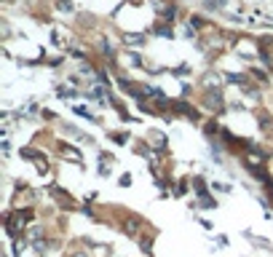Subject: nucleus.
Here are the masks:
<instances>
[{
  "mask_svg": "<svg viewBox=\"0 0 273 257\" xmlns=\"http://www.w3.org/2000/svg\"><path fill=\"white\" fill-rule=\"evenodd\" d=\"M30 217H32L30 209H25V212H14V215H6V228H8L11 236H19L22 228L30 223Z\"/></svg>",
  "mask_w": 273,
  "mask_h": 257,
  "instance_id": "nucleus-1",
  "label": "nucleus"
},
{
  "mask_svg": "<svg viewBox=\"0 0 273 257\" xmlns=\"http://www.w3.org/2000/svg\"><path fill=\"white\" fill-rule=\"evenodd\" d=\"M126 43L129 46H142V43H145V38H142V35H126Z\"/></svg>",
  "mask_w": 273,
  "mask_h": 257,
  "instance_id": "nucleus-6",
  "label": "nucleus"
},
{
  "mask_svg": "<svg viewBox=\"0 0 273 257\" xmlns=\"http://www.w3.org/2000/svg\"><path fill=\"white\" fill-rule=\"evenodd\" d=\"M32 247H35V252H38V254H43L46 249H49V241H46V239H35Z\"/></svg>",
  "mask_w": 273,
  "mask_h": 257,
  "instance_id": "nucleus-5",
  "label": "nucleus"
},
{
  "mask_svg": "<svg viewBox=\"0 0 273 257\" xmlns=\"http://www.w3.org/2000/svg\"><path fill=\"white\" fill-rule=\"evenodd\" d=\"M56 8L59 11H73V3H70V0H56Z\"/></svg>",
  "mask_w": 273,
  "mask_h": 257,
  "instance_id": "nucleus-7",
  "label": "nucleus"
},
{
  "mask_svg": "<svg viewBox=\"0 0 273 257\" xmlns=\"http://www.w3.org/2000/svg\"><path fill=\"white\" fill-rule=\"evenodd\" d=\"M204 104H206V110H215V113H220V110H222V91H220V89H212V91H206Z\"/></svg>",
  "mask_w": 273,
  "mask_h": 257,
  "instance_id": "nucleus-2",
  "label": "nucleus"
},
{
  "mask_svg": "<svg viewBox=\"0 0 273 257\" xmlns=\"http://www.w3.org/2000/svg\"><path fill=\"white\" fill-rule=\"evenodd\" d=\"M139 228H142V220H139L137 215H129V217H126V223H123V230L129 233V236H137Z\"/></svg>",
  "mask_w": 273,
  "mask_h": 257,
  "instance_id": "nucleus-4",
  "label": "nucleus"
},
{
  "mask_svg": "<svg viewBox=\"0 0 273 257\" xmlns=\"http://www.w3.org/2000/svg\"><path fill=\"white\" fill-rule=\"evenodd\" d=\"M153 8H156L158 14H163L166 19H174V14H177V8L172 3H166V0H153Z\"/></svg>",
  "mask_w": 273,
  "mask_h": 257,
  "instance_id": "nucleus-3",
  "label": "nucleus"
},
{
  "mask_svg": "<svg viewBox=\"0 0 273 257\" xmlns=\"http://www.w3.org/2000/svg\"><path fill=\"white\" fill-rule=\"evenodd\" d=\"M99 49H102V54H108V56H113V54H115V51H113V46H110L108 40H102V43H99Z\"/></svg>",
  "mask_w": 273,
  "mask_h": 257,
  "instance_id": "nucleus-8",
  "label": "nucleus"
},
{
  "mask_svg": "<svg viewBox=\"0 0 273 257\" xmlns=\"http://www.w3.org/2000/svg\"><path fill=\"white\" fill-rule=\"evenodd\" d=\"M70 257H91L89 252H75V254H70Z\"/></svg>",
  "mask_w": 273,
  "mask_h": 257,
  "instance_id": "nucleus-9",
  "label": "nucleus"
}]
</instances>
